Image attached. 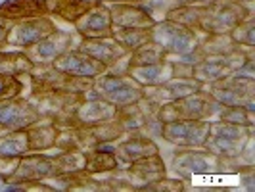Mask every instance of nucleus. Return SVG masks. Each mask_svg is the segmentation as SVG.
<instances>
[{"mask_svg": "<svg viewBox=\"0 0 255 192\" xmlns=\"http://www.w3.org/2000/svg\"><path fill=\"white\" fill-rule=\"evenodd\" d=\"M202 37H204L202 31L175 23L171 19H159L150 29V40L165 52L167 60L196 52Z\"/></svg>", "mask_w": 255, "mask_h": 192, "instance_id": "1", "label": "nucleus"}, {"mask_svg": "<svg viewBox=\"0 0 255 192\" xmlns=\"http://www.w3.org/2000/svg\"><path fill=\"white\" fill-rule=\"evenodd\" d=\"M252 10V4H242L238 0H213L202 4L200 10V31L207 33H230Z\"/></svg>", "mask_w": 255, "mask_h": 192, "instance_id": "2", "label": "nucleus"}, {"mask_svg": "<svg viewBox=\"0 0 255 192\" xmlns=\"http://www.w3.org/2000/svg\"><path fill=\"white\" fill-rule=\"evenodd\" d=\"M252 137H254V127L215 119L209 121V133L204 146L219 158H236L242 154Z\"/></svg>", "mask_w": 255, "mask_h": 192, "instance_id": "3", "label": "nucleus"}, {"mask_svg": "<svg viewBox=\"0 0 255 192\" xmlns=\"http://www.w3.org/2000/svg\"><path fill=\"white\" fill-rule=\"evenodd\" d=\"M25 98L35 106L40 117H48L62 129L71 127V119L83 94H71L60 90H31V94Z\"/></svg>", "mask_w": 255, "mask_h": 192, "instance_id": "4", "label": "nucleus"}, {"mask_svg": "<svg viewBox=\"0 0 255 192\" xmlns=\"http://www.w3.org/2000/svg\"><path fill=\"white\" fill-rule=\"evenodd\" d=\"M90 90L96 98H102L106 102L114 104L119 110V108H125L128 104H134L136 100H140L144 87L140 83H136L128 73L115 75V73L104 71V73L92 79Z\"/></svg>", "mask_w": 255, "mask_h": 192, "instance_id": "5", "label": "nucleus"}, {"mask_svg": "<svg viewBox=\"0 0 255 192\" xmlns=\"http://www.w3.org/2000/svg\"><path fill=\"white\" fill-rule=\"evenodd\" d=\"M219 162H221V158L213 152H209L205 146H196V148L175 146L169 166L179 179L188 181L194 175H215V173H219Z\"/></svg>", "mask_w": 255, "mask_h": 192, "instance_id": "6", "label": "nucleus"}, {"mask_svg": "<svg viewBox=\"0 0 255 192\" xmlns=\"http://www.w3.org/2000/svg\"><path fill=\"white\" fill-rule=\"evenodd\" d=\"M81 38L83 37L77 33L75 29L65 31V29L56 27V31H52L48 37L40 38L38 42L23 48V54L29 58V62L33 65H48L54 64V60L60 58L64 52L77 48Z\"/></svg>", "mask_w": 255, "mask_h": 192, "instance_id": "7", "label": "nucleus"}, {"mask_svg": "<svg viewBox=\"0 0 255 192\" xmlns=\"http://www.w3.org/2000/svg\"><path fill=\"white\" fill-rule=\"evenodd\" d=\"M27 77L33 87L31 90H60V92H71V94H85L92 87V79L67 75L64 71L56 69L52 64L33 65Z\"/></svg>", "mask_w": 255, "mask_h": 192, "instance_id": "8", "label": "nucleus"}, {"mask_svg": "<svg viewBox=\"0 0 255 192\" xmlns=\"http://www.w3.org/2000/svg\"><path fill=\"white\" fill-rule=\"evenodd\" d=\"M246 58H255L254 48L244 46L242 50L225 56H202L194 64V79H198L202 85H209L223 77L232 75L246 62Z\"/></svg>", "mask_w": 255, "mask_h": 192, "instance_id": "9", "label": "nucleus"}, {"mask_svg": "<svg viewBox=\"0 0 255 192\" xmlns=\"http://www.w3.org/2000/svg\"><path fill=\"white\" fill-rule=\"evenodd\" d=\"M204 89L221 106H246L255 98V79H246L232 73L209 85H204Z\"/></svg>", "mask_w": 255, "mask_h": 192, "instance_id": "10", "label": "nucleus"}, {"mask_svg": "<svg viewBox=\"0 0 255 192\" xmlns=\"http://www.w3.org/2000/svg\"><path fill=\"white\" fill-rule=\"evenodd\" d=\"M52 31H56V21L50 15H35V17L13 21L10 23L8 35H6V46L23 50L27 46L38 42L40 38L48 37Z\"/></svg>", "mask_w": 255, "mask_h": 192, "instance_id": "11", "label": "nucleus"}, {"mask_svg": "<svg viewBox=\"0 0 255 192\" xmlns=\"http://www.w3.org/2000/svg\"><path fill=\"white\" fill-rule=\"evenodd\" d=\"M209 133V121L204 119H175L163 123L161 139L169 142L171 146H182V148H196L204 146Z\"/></svg>", "mask_w": 255, "mask_h": 192, "instance_id": "12", "label": "nucleus"}, {"mask_svg": "<svg viewBox=\"0 0 255 192\" xmlns=\"http://www.w3.org/2000/svg\"><path fill=\"white\" fill-rule=\"evenodd\" d=\"M58 173L54 158L44 152H27L19 158L17 169L6 183H37L46 181Z\"/></svg>", "mask_w": 255, "mask_h": 192, "instance_id": "13", "label": "nucleus"}, {"mask_svg": "<svg viewBox=\"0 0 255 192\" xmlns=\"http://www.w3.org/2000/svg\"><path fill=\"white\" fill-rule=\"evenodd\" d=\"M175 110L179 114V119H204V121H215L221 112V104L207 92L200 89L184 98L173 100Z\"/></svg>", "mask_w": 255, "mask_h": 192, "instance_id": "14", "label": "nucleus"}, {"mask_svg": "<svg viewBox=\"0 0 255 192\" xmlns=\"http://www.w3.org/2000/svg\"><path fill=\"white\" fill-rule=\"evenodd\" d=\"M38 112L35 106L27 100L25 96H15L0 100V129L2 131H21L27 129L31 123H35Z\"/></svg>", "mask_w": 255, "mask_h": 192, "instance_id": "15", "label": "nucleus"}, {"mask_svg": "<svg viewBox=\"0 0 255 192\" xmlns=\"http://www.w3.org/2000/svg\"><path fill=\"white\" fill-rule=\"evenodd\" d=\"M117 108L114 104L106 102L102 98H81L77 104V110L71 119V127L90 129L102 125L106 121H112L117 117Z\"/></svg>", "mask_w": 255, "mask_h": 192, "instance_id": "16", "label": "nucleus"}, {"mask_svg": "<svg viewBox=\"0 0 255 192\" xmlns=\"http://www.w3.org/2000/svg\"><path fill=\"white\" fill-rule=\"evenodd\" d=\"M73 29L83 38H96V37H112V17L110 8L104 2H96L90 6L83 15H79L73 21Z\"/></svg>", "mask_w": 255, "mask_h": 192, "instance_id": "17", "label": "nucleus"}, {"mask_svg": "<svg viewBox=\"0 0 255 192\" xmlns=\"http://www.w3.org/2000/svg\"><path fill=\"white\" fill-rule=\"evenodd\" d=\"M167 164L161 158V154H153V156H146L136 162H132L130 166L125 167L127 177L132 185L134 191H142L144 187L157 183V181L167 177Z\"/></svg>", "mask_w": 255, "mask_h": 192, "instance_id": "18", "label": "nucleus"}, {"mask_svg": "<svg viewBox=\"0 0 255 192\" xmlns=\"http://www.w3.org/2000/svg\"><path fill=\"white\" fill-rule=\"evenodd\" d=\"M153 154H161L157 142L138 133H125V137L117 142V148H115L119 167H127L132 162L146 158V156H153Z\"/></svg>", "mask_w": 255, "mask_h": 192, "instance_id": "19", "label": "nucleus"}, {"mask_svg": "<svg viewBox=\"0 0 255 192\" xmlns=\"http://www.w3.org/2000/svg\"><path fill=\"white\" fill-rule=\"evenodd\" d=\"M54 67L64 71L67 75L73 77H85V79H94L100 73L106 71V65L96 62L94 58L87 56L85 52H81L79 48H71V50L64 52L60 58L54 60Z\"/></svg>", "mask_w": 255, "mask_h": 192, "instance_id": "20", "label": "nucleus"}, {"mask_svg": "<svg viewBox=\"0 0 255 192\" xmlns=\"http://www.w3.org/2000/svg\"><path fill=\"white\" fill-rule=\"evenodd\" d=\"M112 29H128V27H152L155 21L150 13L142 8L140 4H108Z\"/></svg>", "mask_w": 255, "mask_h": 192, "instance_id": "21", "label": "nucleus"}, {"mask_svg": "<svg viewBox=\"0 0 255 192\" xmlns=\"http://www.w3.org/2000/svg\"><path fill=\"white\" fill-rule=\"evenodd\" d=\"M77 48L81 52H85L90 58H94L96 62L104 64L106 67L110 64H114L117 58H121L127 52L114 37L81 38V42H79Z\"/></svg>", "mask_w": 255, "mask_h": 192, "instance_id": "22", "label": "nucleus"}, {"mask_svg": "<svg viewBox=\"0 0 255 192\" xmlns=\"http://www.w3.org/2000/svg\"><path fill=\"white\" fill-rule=\"evenodd\" d=\"M27 139H29V148L31 152H46L56 146V139L60 127L48 119V117H38L35 123H31L25 129Z\"/></svg>", "mask_w": 255, "mask_h": 192, "instance_id": "23", "label": "nucleus"}, {"mask_svg": "<svg viewBox=\"0 0 255 192\" xmlns=\"http://www.w3.org/2000/svg\"><path fill=\"white\" fill-rule=\"evenodd\" d=\"M128 75L136 83H140L142 87H157L173 77V64H171V60L165 58L163 62H157V64L130 65Z\"/></svg>", "mask_w": 255, "mask_h": 192, "instance_id": "24", "label": "nucleus"}, {"mask_svg": "<svg viewBox=\"0 0 255 192\" xmlns=\"http://www.w3.org/2000/svg\"><path fill=\"white\" fill-rule=\"evenodd\" d=\"M35 15H48L46 0H6L0 4V17L10 23Z\"/></svg>", "mask_w": 255, "mask_h": 192, "instance_id": "25", "label": "nucleus"}, {"mask_svg": "<svg viewBox=\"0 0 255 192\" xmlns=\"http://www.w3.org/2000/svg\"><path fill=\"white\" fill-rule=\"evenodd\" d=\"M242 48L244 46L232 40L230 33H207L198 44V54L200 56H225V54H232Z\"/></svg>", "mask_w": 255, "mask_h": 192, "instance_id": "26", "label": "nucleus"}, {"mask_svg": "<svg viewBox=\"0 0 255 192\" xmlns=\"http://www.w3.org/2000/svg\"><path fill=\"white\" fill-rule=\"evenodd\" d=\"M98 0H46L48 15H56L67 23H73L79 15L94 6Z\"/></svg>", "mask_w": 255, "mask_h": 192, "instance_id": "27", "label": "nucleus"}, {"mask_svg": "<svg viewBox=\"0 0 255 192\" xmlns=\"http://www.w3.org/2000/svg\"><path fill=\"white\" fill-rule=\"evenodd\" d=\"M85 171L90 175H106L110 171H114L115 167H119L117 156L115 152L104 150V148H89L85 150Z\"/></svg>", "mask_w": 255, "mask_h": 192, "instance_id": "28", "label": "nucleus"}, {"mask_svg": "<svg viewBox=\"0 0 255 192\" xmlns=\"http://www.w3.org/2000/svg\"><path fill=\"white\" fill-rule=\"evenodd\" d=\"M33 64L23 50H0V75L27 77Z\"/></svg>", "mask_w": 255, "mask_h": 192, "instance_id": "29", "label": "nucleus"}, {"mask_svg": "<svg viewBox=\"0 0 255 192\" xmlns=\"http://www.w3.org/2000/svg\"><path fill=\"white\" fill-rule=\"evenodd\" d=\"M27 152H31V148H29V139H27L25 129H21V131H8V133L0 135V156L21 158Z\"/></svg>", "mask_w": 255, "mask_h": 192, "instance_id": "30", "label": "nucleus"}, {"mask_svg": "<svg viewBox=\"0 0 255 192\" xmlns=\"http://www.w3.org/2000/svg\"><path fill=\"white\" fill-rule=\"evenodd\" d=\"M150 29H152V27L114 29V31H112V37H114L127 52H132L134 48H138V46H142L144 42L150 40Z\"/></svg>", "mask_w": 255, "mask_h": 192, "instance_id": "31", "label": "nucleus"}, {"mask_svg": "<svg viewBox=\"0 0 255 192\" xmlns=\"http://www.w3.org/2000/svg\"><path fill=\"white\" fill-rule=\"evenodd\" d=\"M54 158V164L58 173H79L85 171V150H58Z\"/></svg>", "mask_w": 255, "mask_h": 192, "instance_id": "32", "label": "nucleus"}, {"mask_svg": "<svg viewBox=\"0 0 255 192\" xmlns=\"http://www.w3.org/2000/svg\"><path fill=\"white\" fill-rule=\"evenodd\" d=\"M200 10H202V4H182L179 8L171 10L165 15V19H171L175 23H180L184 27H190V29H198L200 31Z\"/></svg>", "mask_w": 255, "mask_h": 192, "instance_id": "33", "label": "nucleus"}, {"mask_svg": "<svg viewBox=\"0 0 255 192\" xmlns=\"http://www.w3.org/2000/svg\"><path fill=\"white\" fill-rule=\"evenodd\" d=\"M167 56L165 52L161 50L155 42L148 40L144 42L142 46L134 48L130 52V65H148V64H157V62H163Z\"/></svg>", "mask_w": 255, "mask_h": 192, "instance_id": "34", "label": "nucleus"}, {"mask_svg": "<svg viewBox=\"0 0 255 192\" xmlns=\"http://www.w3.org/2000/svg\"><path fill=\"white\" fill-rule=\"evenodd\" d=\"M196 0H142L140 6L153 17V21L165 19V15L171 10L179 8L182 4H192Z\"/></svg>", "mask_w": 255, "mask_h": 192, "instance_id": "35", "label": "nucleus"}, {"mask_svg": "<svg viewBox=\"0 0 255 192\" xmlns=\"http://www.w3.org/2000/svg\"><path fill=\"white\" fill-rule=\"evenodd\" d=\"M230 37L236 44L240 46H248V48H255V17L254 12L250 13L246 19H242L238 25L230 31Z\"/></svg>", "mask_w": 255, "mask_h": 192, "instance_id": "36", "label": "nucleus"}, {"mask_svg": "<svg viewBox=\"0 0 255 192\" xmlns=\"http://www.w3.org/2000/svg\"><path fill=\"white\" fill-rule=\"evenodd\" d=\"M255 114H250L244 106H223L219 117L221 121H227V123H236V125H246V127H254L255 123Z\"/></svg>", "mask_w": 255, "mask_h": 192, "instance_id": "37", "label": "nucleus"}, {"mask_svg": "<svg viewBox=\"0 0 255 192\" xmlns=\"http://www.w3.org/2000/svg\"><path fill=\"white\" fill-rule=\"evenodd\" d=\"M23 94V81L15 75H0V100Z\"/></svg>", "mask_w": 255, "mask_h": 192, "instance_id": "38", "label": "nucleus"}, {"mask_svg": "<svg viewBox=\"0 0 255 192\" xmlns=\"http://www.w3.org/2000/svg\"><path fill=\"white\" fill-rule=\"evenodd\" d=\"M186 187H184V181L182 179H161L157 181V183H152V185H148V187H144L142 191L146 192H155V191H167V192H180L184 191Z\"/></svg>", "mask_w": 255, "mask_h": 192, "instance_id": "39", "label": "nucleus"}, {"mask_svg": "<svg viewBox=\"0 0 255 192\" xmlns=\"http://www.w3.org/2000/svg\"><path fill=\"white\" fill-rule=\"evenodd\" d=\"M19 164V158H6V156H0V181L6 183L13 175V171L17 169Z\"/></svg>", "mask_w": 255, "mask_h": 192, "instance_id": "40", "label": "nucleus"}, {"mask_svg": "<svg viewBox=\"0 0 255 192\" xmlns=\"http://www.w3.org/2000/svg\"><path fill=\"white\" fill-rule=\"evenodd\" d=\"M128 67H130V52H125L121 58H117L114 64H110L106 67L108 73H115V75H125L128 73Z\"/></svg>", "mask_w": 255, "mask_h": 192, "instance_id": "41", "label": "nucleus"}, {"mask_svg": "<svg viewBox=\"0 0 255 192\" xmlns=\"http://www.w3.org/2000/svg\"><path fill=\"white\" fill-rule=\"evenodd\" d=\"M171 64H173V77H194V64L180 60H171Z\"/></svg>", "mask_w": 255, "mask_h": 192, "instance_id": "42", "label": "nucleus"}, {"mask_svg": "<svg viewBox=\"0 0 255 192\" xmlns=\"http://www.w3.org/2000/svg\"><path fill=\"white\" fill-rule=\"evenodd\" d=\"M234 75L246 77V79H255V58H246V62L234 71Z\"/></svg>", "mask_w": 255, "mask_h": 192, "instance_id": "43", "label": "nucleus"}, {"mask_svg": "<svg viewBox=\"0 0 255 192\" xmlns=\"http://www.w3.org/2000/svg\"><path fill=\"white\" fill-rule=\"evenodd\" d=\"M10 29V21H6L4 17H0V50L6 48V35Z\"/></svg>", "mask_w": 255, "mask_h": 192, "instance_id": "44", "label": "nucleus"}, {"mask_svg": "<svg viewBox=\"0 0 255 192\" xmlns=\"http://www.w3.org/2000/svg\"><path fill=\"white\" fill-rule=\"evenodd\" d=\"M104 4H117V2H125V4H140L142 0H100Z\"/></svg>", "mask_w": 255, "mask_h": 192, "instance_id": "45", "label": "nucleus"}, {"mask_svg": "<svg viewBox=\"0 0 255 192\" xmlns=\"http://www.w3.org/2000/svg\"><path fill=\"white\" fill-rule=\"evenodd\" d=\"M207 2H213V0H196V4H207Z\"/></svg>", "mask_w": 255, "mask_h": 192, "instance_id": "46", "label": "nucleus"}, {"mask_svg": "<svg viewBox=\"0 0 255 192\" xmlns=\"http://www.w3.org/2000/svg\"><path fill=\"white\" fill-rule=\"evenodd\" d=\"M238 2H242V4H248V6H250V4L254 2V0H238Z\"/></svg>", "mask_w": 255, "mask_h": 192, "instance_id": "47", "label": "nucleus"}]
</instances>
